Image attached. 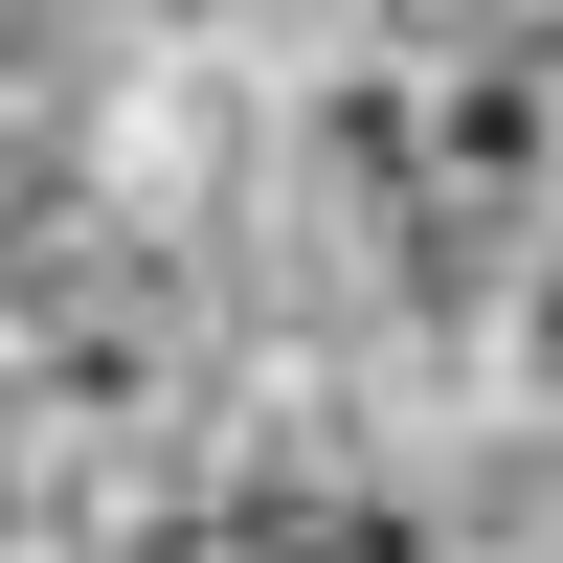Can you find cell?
Returning <instances> with one entry per match:
<instances>
[]
</instances>
